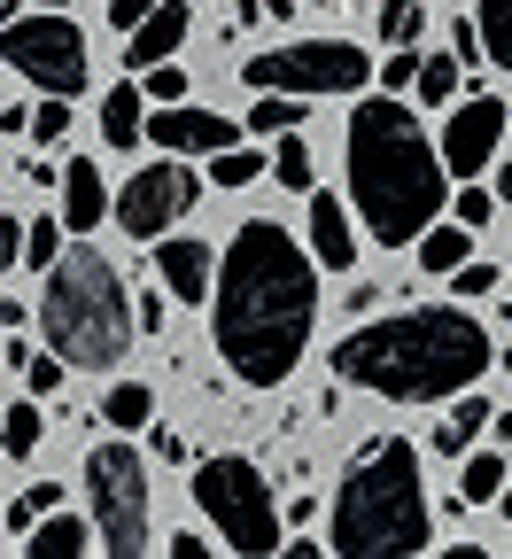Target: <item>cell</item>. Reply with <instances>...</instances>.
Segmentation results:
<instances>
[{"label":"cell","mask_w":512,"mask_h":559,"mask_svg":"<svg viewBox=\"0 0 512 559\" xmlns=\"http://www.w3.org/2000/svg\"><path fill=\"white\" fill-rule=\"evenodd\" d=\"M319 257L287 241V226L249 218L226 234V264H217L210 296V342L249 389H279L303 366L311 326H319Z\"/></svg>","instance_id":"6da1fadb"},{"label":"cell","mask_w":512,"mask_h":559,"mask_svg":"<svg viewBox=\"0 0 512 559\" xmlns=\"http://www.w3.org/2000/svg\"><path fill=\"white\" fill-rule=\"evenodd\" d=\"M342 179H349V210L357 226L373 234L381 249H419V234L443 218L451 202V164L443 140H427L419 117L381 86L349 109L342 132Z\"/></svg>","instance_id":"7a4b0ae2"},{"label":"cell","mask_w":512,"mask_h":559,"mask_svg":"<svg viewBox=\"0 0 512 559\" xmlns=\"http://www.w3.org/2000/svg\"><path fill=\"white\" fill-rule=\"evenodd\" d=\"M497 366V342L474 311L459 304H427L404 319H373L334 342V381L342 389H373L389 404H443L474 389Z\"/></svg>","instance_id":"3957f363"},{"label":"cell","mask_w":512,"mask_h":559,"mask_svg":"<svg viewBox=\"0 0 512 559\" xmlns=\"http://www.w3.org/2000/svg\"><path fill=\"white\" fill-rule=\"evenodd\" d=\"M434 536V513H427V489H419V451L404 436H381L365 443L334 489V551L349 559H404V551H427Z\"/></svg>","instance_id":"277c9868"},{"label":"cell","mask_w":512,"mask_h":559,"mask_svg":"<svg viewBox=\"0 0 512 559\" xmlns=\"http://www.w3.org/2000/svg\"><path fill=\"white\" fill-rule=\"evenodd\" d=\"M39 326H47V342L62 349L70 366H117L124 349H132L140 304L124 296L117 264H109L94 241H70V249L47 264V288H39Z\"/></svg>","instance_id":"5b68a950"},{"label":"cell","mask_w":512,"mask_h":559,"mask_svg":"<svg viewBox=\"0 0 512 559\" xmlns=\"http://www.w3.org/2000/svg\"><path fill=\"white\" fill-rule=\"evenodd\" d=\"M194 506H202V521H210L217 536H226V551H241V559L279 551V506H272L257 459H241V451L202 459V466H194Z\"/></svg>","instance_id":"8992f818"},{"label":"cell","mask_w":512,"mask_h":559,"mask_svg":"<svg viewBox=\"0 0 512 559\" xmlns=\"http://www.w3.org/2000/svg\"><path fill=\"white\" fill-rule=\"evenodd\" d=\"M79 481H86V513L102 528V551H117V559L148 551V528H156V513H148V459H140L132 443H94Z\"/></svg>","instance_id":"52a82bcc"},{"label":"cell","mask_w":512,"mask_h":559,"mask_svg":"<svg viewBox=\"0 0 512 559\" xmlns=\"http://www.w3.org/2000/svg\"><path fill=\"white\" fill-rule=\"evenodd\" d=\"M0 55H9V70L24 86H39V94H86V32L70 24V16H55V9H39V16H9V32H0Z\"/></svg>","instance_id":"ba28073f"},{"label":"cell","mask_w":512,"mask_h":559,"mask_svg":"<svg viewBox=\"0 0 512 559\" xmlns=\"http://www.w3.org/2000/svg\"><path fill=\"white\" fill-rule=\"evenodd\" d=\"M241 79L264 94V86H287V94H357L373 79V55L357 39H287L272 55H249Z\"/></svg>","instance_id":"9c48e42d"},{"label":"cell","mask_w":512,"mask_h":559,"mask_svg":"<svg viewBox=\"0 0 512 559\" xmlns=\"http://www.w3.org/2000/svg\"><path fill=\"white\" fill-rule=\"evenodd\" d=\"M194 194H202V179L164 148V164H148V171H132L124 187H117V226L132 234V241H164L187 210H194Z\"/></svg>","instance_id":"30bf717a"},{"label":"cell","mask_w":512,"mask_h":559,"mask_svg":"<svg viewBox=\"0 0 512 559\" xmlns=\"http://www.w3.org/2000/svg\"><path fill=\"white\" fill-rule=\"evenodd\" d=\"M504 124H512V109H504L497 94H474V102L451 109V124H443V164H451V179H481V171L497 164Z\"/></svg>","instance_id":"8fae6325"},{"label":"cell","mask_w":512,"mask_h":559,"mask_svg":"<svg viewBox=\"0 0 512 559\" xmlns=\"http://www.w3.org/2000/svg\"><path fill=\"white\" fill-rule=\"evenodd\" d=\"M148 140L171 148V156H217V148H234V140H241V124L217 117V109H194V102H164L148 117Z\"/></svg>","instance_id":"7c38bea8"},{"label":"cell","mask_w":512,"mask_h":559,"mask_svg":"<svg viewBox=\"0 0 512 559\" xmlns=\"http://www.w3.org/2000/svg\"><path fill=\"white\" fill-rule=\"evenodd\" d=\"M156 272H164V288H171L179 304H210V288H217V249H210V241H187V234H164V241H156Z\"/></svg>","instance_id":"4fadbf2b"},{"label":"cell","mask_w":512,"mask_h":559,"mask_svg":"<svg viewBox=\"0 0 512 559\" xmlns=\"http://www.w3.org/2000/svg\"><path fill=\"white\" fill-rule=\"evenodd\" d=\"M102 218H117V194L102 187V156L62 164V226L70 234H102Z\"/></svg>","instance_id":"5bb4252c"},{"label":"cell","mask_w":512,"mask_h":559,"mask_svg":"<svg viewBox=\"0 0 512 559\" xmlns=\"http://www.w3.org/2000/svg\"><path fill=\"white\" fill-rule=\"evenodd\" d=\"M187 32H194V9H187V0H156L148 24L124 32V62H132V70H156V62H171V55L187 47Z\"/></svg>","instance_id":"9a60e30c"},{"label":"cell","mask_w":512,"mask_h":559,"mask_svg":"<svg viewBox=\"0 0 512 559\" xmlns=\"http://www.w3.org/2000/svg\"><path fill=\"white\" fill-rule=\"evenodd\" d=\"M94 544H102L94 513H86V521H79V513H39V528H32L16 551H24V559H86Z\"/></svg>","instance_id":"2e32d148"},{"label":"cell","mask_w":512,"mask_h":559,"mask_svg":"<svg viewBox=\"0 0 512 559\" xmlns=\"http://www.w3.org/2000/svg\"><path fill=\"white\" fill-rule=\"evenodd\" d=\"M357 234H349V210H342V194H311V257L326 264V272H349L357 264Z\"/></svg>","instance_id":"e0dca14e"},{"label":"cell","mask_w":512,"mask_h":559,"mask_svg":"<svg viewBox=\"0 0 512 559\" xmlns=\"http://www.w3.org/2000/svg\"><path fill=\"white\" fill-rule=\"evenodd\" d=\"M148 132V86H109L102 94V148H132Z\"/></svg>","instance_id":"ac0fdd59"},{"label":"cell","mask_w":512,"mask_h":559,"mask_svg":"<svg viewBox=\"0 0 512 559\" xmlns=\"http://www.w3.org/2000/svg\"><path fill=\"white\" fill-rule=\"evenodd\" d=\"M466 257H474V226H466V218H451V226L434 218V226L419 234V272H443V280H451Z\"/></svg>","instance_id":"d6986e66"},{"label":"cell","mask_w":512,"mask_h":559,"mask_svg":"<svg viewBox=\"0 0 512 559\" xmlns=\"http://www.w3.org/2000/svg\"><path fill=\"white\" fill-rule=\"evenodd\" d=\"M504 481H512V466H504V451H466V466H459V498L466 506H497L504 498Z\"/></svg>","instance_id":"ffe728a7"},{"label":"cell","mask_w":512,"mask_h":559,"mask_svg":"<svg viewBox=\"0 0 512 559\" xmlns=\"http://www.w3.org/2000/svg\"><path fill=\"white\" fill-rule=\"evenodd\" d=\"M459 62H466L459 47H451V55H419V86H412V94H419L427 109H451V102H459Z\"/></svg>","instance_id":"44dd1931"},{"label":"cell","mask_w":512,"mask_h":559,"mask_svg":"<svg viewBox=\"0 0 512 559\" xmlns=\"http://www.w3.org/2000/svg\"><path fill=\"white\" fill-rule=\"evenodd\" d=\"M296 117H303V109H296V94H287V86H264V94L249 102V117H241V124H249V132H264V140H279V132H296Z\"/></svg>","instance_id":"7402d4cb"},{"label":"cell","mask_w":512,"mask_h":559,"mask_svg":"<svg viewBox=\"0 0 512 559\" xmlns=\"http://www.w3.org/2000/svg\"><path fill=\"white\" fill-rule=\"evenodd\" d=\"M148 412H156L148 381H117V389L102 396V419H109V428H148Z\"/></svg>","instance_id":"603a6c76"},{"label":"cell","mask_w":512,"mask_h":559,"mask_svg":"<svg viewBox=\"0 0 512 559\" xmlns=\"http://www.w3.org/2000/svg\"><path fill=\"white\" fill-rule=\"evenodd\" d=\"M0 428H9V436H0V451H9L16 466H24V459L39 451V436H47V428H39V404H32V396H16V404H9V419H0Z\"/></svg>","instance_id":"cb8c5ba5"},{"label":"cell","mask_w":512,"mask_h":559,"mask_svg":"<svg viewBox=\"0 0 512 559\" xmlns=\"http://www.w3.org/2000/svg\"><path fill=\"white\" fill-rule=\"evenodd\" d=\"M55 506H62V489H55V481L16 489V498H9V544H24V536L39 528V513H55Z\"/></svg>","instance_id":"d4e9b609"},{"label":"cell","mask_w":512,"mask_h":559,"mask_svg":"<svg viewBox=\"0 0 512 559\" xmlns=\"http://www.w3.org/2000/svg\"><path fill=\"white\" fill-rule=\"evenodd\" d=\"M474 16H481L489 62H497V70H512V0H474Z\"/></svg>","instance_id":"484cf974"},{"label":"cell","mask_w":512,"mask_h":559,"mask_svg":"<svg viewBox=\"0 0 512 559\" xmlns=\"http://www.w3.org/2000/svg\"><path fill=\"white\" fill-rule=\"evenodd\" d=\"M272 179L287 194H303L311 187V148H303V132H279V148H272Z\"/></svg>","instance_id":"4316f807"},{"label":"cell","mask_w":512,"mask_h":559,"mask_svg":"<svg viewBox=\"0 0 512 559\" xmlns=\"http://www.w3.org/2000/svg\"><path fill=\"white\" fill-rule=\"evenodd\" d=\"M419 32H427V9H419V0H381V39H389V47H419Z\"/></svg>","instance_id":"83f0119b"},{"label":"cell","mask_w":512,"mask_h":559,"mask_svg":"<svg viewBox=\"0 0 512 559\" xmlns=\"http://www.w3.org/2000/svg\"><path fill=\"white\" fill-rule=\"evenodd\" d=\"M210 179H217V187H249V179H264V156L234 140V148H217V156H210Z\"/></svg>","instance_id":"f1b7e54d"},{"label":"cell","mask_w":512,"mask_h":559,"mask_svg":"<svg viewBox=\"0 0 512 559\" xmlns=\"http://www.w3.org/2000/svg\"><path fill=\"white\" fill-rule=\"evenodd\" d=\"M62 249H70V241H62V226L47 218V210H39V218L24 226V249H16V264H55Z\"/></svg>","instance_id":"f546056e"},{"label":"cell","mask_w":512,"mask_h":559,"mask_svg":"<svg viewBox=\"0 0 512 559\" xmlns=\"http://www.w3.org/2000/svg\"><path fill=\"white\" fill-rule=\"evenodd\" d=\"M451 296H459V304H474V296H497V264H481V257H466V264L451 272Z\"/></svg>","instance_id":"4dcf8cb0"},{"label":"cell","mask_w":512,"mask_h":559,"mask_svg":"<svg viewBox=\"0 0 512 559\" xmlns=\"http://www.w3.org/2000/svg\"><path fill=\"white\" fill-rule=\"evenodd\" d=\"M489 210H497V187H474V179H466V187H459V194H451V218H466V226H474V234H481V226H489Z\"/></svg>","instance_id":"1f68e13d"},{"label":"cell","mask_w":512,"mask_h":559,"mask_svg":"<svg viewBox=\"0 0 512 559\" xmlns=\"http://www.w3.org/2000/svg\"><path fill=\"white\" fill-rule=\"evenodd\" d=\"M32 132H39V148H47V140H62V132H70V94H39Z\"/></svg>","instance_id":"d6a6232c"},{"label":"cell","mask_w":512,"mask_h":559,"mask_svg":"<svg viewBox=\"0 0 512 559\" xmlns=\"http://www.w3.org/2000/svg\"><path fill=\"white\" fill-rule=\"evenodd\" d=\"M140 86H148V102H156V109H164V102H187V70H179V62H156Z\"/></svg>","instance_id":"836d02e7"},{"label":"cell","mask_w":512,"mask_h":559,"mask_svg":"<svg viewBox=\"0 0 512 559\" xmlns=\"http://www.w3.org/2000/svg\"><path fill=\"white\" fill-rule=\"evenodd\" d=\"M62 366H70L62 349H55V358H24V389H32V396H55V389H62Z\"/></svg>","instance_id":"e575fe53"},{"label":"cell","mask_w":512,"mask_h":559,"mask_svg":"<svg viewBox=\"0 0 512 559\" xmlns=\"http://www.w3.org/2000/svg\"><path fill=\"white\" fill-rule=\"evenodd\" d=\"M381 86H389V94H412V86H419V55H412V47H396V55L381 62Z\"/></svg>","instance_id":"d590c367"},{"label":"cell","mask_w":512,"mask_h":559,"mask_svg":"<svg viewBox=\"0 0 512 559\" xmlns=\"http://www.w3.org/2000/svg\"><path fill=\"white\" fill-rule=\"evenodd\" d=\"M474 436H481V428H466V419H443V428H434V451L466 459V451H474Z\"/></svg>","instance_id":"8d00e7d4"},{"label":"cell","mask_w":512,"mask_h":559,"mask_svg":"<svg viewBox=\"0 0 512 559\" xmlns=\"http://www.w3.org/2000/svg\"><path fill=\"white\" fill-rule=\"evenodd\" d=\"M148 16H156V0H109V24H117V32H140Z\"/></svg>","instance_id":"74e56055"},{"label":"cell","mask_w":512,"mask_h":559,"mask_svg":"<svg viewBox=\"0 0 512 559\" xmlns=\"http://www.w3.org/2000/svg\"><path fill=\"white\" fill-rule=\"evenodd\" d=\"M164 551H171V559H210V544H202V528H179V536H164Z\"/></svg>","instance_id":"f35d334b"},{"label":"cell","mask_w":512,"mask_h":559,"mask_svg":"<svg viewBox=\"0 0 512 559\" xmlns=\"http://www.w3.org/2000/svg\"><path fill=\"white\" fill-rule=\"evenodd\" d=\"M171 304H179V296H171ZM171 304H164V288H148V296H140V326L164 334V311H171Z\"/></svg>","instance_id":"ab89813d"},{"label":"cell","mask_w":512,"mask_h":559,"mask_svg":"<svg viewBox=\"0 0 512 559\" xmlns=\"http://www.w3.org/2000/svg\"><path fill=\"white\" fill-rule=\"evenodd\" d=\"M148 443H156V459H164V466H179V459H187V443H179V436H171V428H156V436H148Z\"/></svg>","instance_id":"60d3db41"},{"label":"cell","mask_w":512,"mask_h":559,"mask_svg":"<svg viewBox=\"0 0 512 559\" xmlns=\"http://www.w3.org/2000/svg\"><path fill=\"white\" fill-rule=\"evenodd\" d=\"M497 202H512V164H497Z\"/></svg>","instance_id":"b9f144b4"},{"label":"cell","mask_w":512,"mask_h":559,"mask_svg":"<svg viewBox=\"0 0 512 559\" xmlns=\"http://www.w3.org/2000/svg\"><path fill=\"white\" fill-rule=\"evenodd\" d=\"M264 9H272V16H296V0H264Z\"/></svg>","instance_id":"7bdbcfd3"},{"label":"cell","mask_w":512,"mask_h":559,"mask_svg":"<svg viewBox=\"0 0 512 559\" xmlns=\"http://www.w3.org/2000/svg\"><path fill=\"white\" fill-rule=\"evenodd\" d=\"M497 513H504V521H512V481H504V498H497Z\"/></svg>","instance_id":"ee69618b"},{"label":"cell","mask_w":512,"mask_h":559,"mask_svg":"<svg viewBox=\"0 0 512 559\" xmlns=\"http://www.w3.org/2000/svg\"><path fill=\"white\" fill-rule=\"evenodd\" d=\"M39 9H70V0H39Z\"/></svg>","instance_id":"f6af8a7d"}]
</instances>
